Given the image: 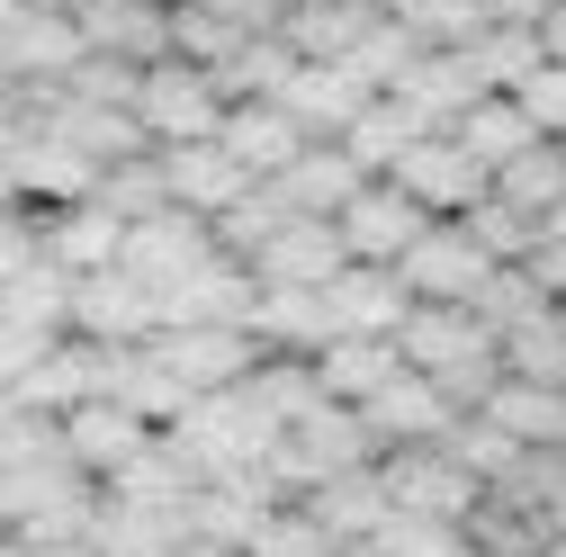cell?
<instances>
[{
	"label": "cell",
	"instance_id": "cell-1",
	"mask_svg": "<svg viewBox=\"0 0 566 557\" xmlns=\"http://www.w3.org/2000/svg\"><path fill=\"white\" fill-rule=\"evenodd\" d=\"M270 467V485L279 495H315V485H333V476H350V467H378V441H369V423H360V404H306L289 432H279V450L261 459Z\"/></svg>",
	"mask_w": 566,
	"mask_h": 557
},
{
	"label": "cell",
	"instance_id": "cell-2",
	"mask_svg": "<svg viewBox=\"0 0 566 557\" xmlns=\"http://www.w3.org/2000/svg\"><path fill=\"white\" fill-rule=\"evenodd\" d=\"M378 485H387V504L396 513H432V522H476L485 504V476L450 450V441H422V450H378Z\"/></svg>",
	"mask_w": 566,
	"mask_h": 557
},
{
	"label": "cell",
	"instance_id": "cell-3",
	"mask_svg": "<svg viewBox=\"0 0 566 557\" xmlns=\"http://www.w3.org/2000/svg\"><path fill=\"white\" fill-rule=\"evenodd\" d=\"M226 91H217V73H198V63H145V82H135V126L154 135V154H171V145H207V135L226 126Z\"/></svg>",
	"mask_w": 566,
	"mask_h": 557
},
{
	"label": "cell",
	"instance_id": "cell-4",
	"mask_svg": "<svg viewBox=\"0 0 566 557\" xmlns=\"http://www.w3.org/2000/svg\"><path fill=\"white\" fill-rule=\"evenodd\" d=\"M396 270H405L413 306H476V297H485V278L504 270V261H494V252L468 234V217H432V225L405 243Z\"/></svg>",
	"mask_w": 566,
	"mask_h": 557
},
{
	"label": "cell",
	"instance_id": "cell-5",
	"mask_svg": "<svg viewBox=\"0 0 566 557\" xmlns=\"http://www.w3.org/2000/svg\"><path fill=\"white\" fill-rule=\"evenodd\" d=\"M145 351H154L189 396H226V387H243V378L261 369V341H252L243 324H163Z\"/></svg>",
	"mask_w": 566,
	"mask_h": 557
},
{
	"label": "cell",
	"instance_id": "cell-6",
	"mask_svg": "<svg viewBox=\"0 0 566 557\" xmlns=\"http://www.w3.org/2000/svg\"><path fill=\"white\" fill-rule=\"evenodd\" d=\"M217 252H226V243H217V225H207V217H189V207H163V217L126 225V243H117V270H135L154 297H171L180 278H198Z\"/></svg>",
	"mask_w": 566,
	"mask_h": 557
},
{
	"label": "cell",
	"instance_id": "cell-7",
	"mask_svg": "<svg viewBox=\"0 0 566 557\" xmlns=\"http://www.w3.org/2000/svg\"><path fill=\"white\" fill-rule=\"evenodd\" d=\"M73 333L135 351V341L163 333V297H154L135 270H117V261H108V270H82V278H73Z\"/></svg>",
	"mask_w": 566,
	"mask_h": 557
},
{
	"label": "cell",
	"instance_id": "cell-8",
	"mask_svg": "<svg viewBox=\"0 0 566 557\" xmlns=\"http://www.w3.org/2000/svg\"><path fill=\"white\" fill-rule=\"evenodd\" d=\"M117 341H82V333H63L54 341V351L19 378V404L28 413H54V423H63V413H82V404H99L108 387H117Z\"/></svg>",
	"mask_w": 566,
	"mask_h": 557
},
{
	"label": "cell",
	"instance_id": "cell-9",
	"mask_svg": "<svg viewBox=\"0 0 566 557\" xmlns=\"http://www.w3.org/2000/svg\"><path fill=\"white\" fill-rule=\"evenodd\" d=\"M91 63V28L73 10H19V28L0 36V73L19 91H63Z\"/></svg>",
	"mask_w": 566,
	"mask_h": 557
},
{
	"label": "cell",
	"instance_id": "cell-10",
	"mask_svg": "<svg viewBox=\"0 0 566 557\" xmlns=\"http://www.w3.org/2000/svg\"><path fill=\"white\" fill-rule=\"evenodd\" d=\"M360 423H369V441L378 450H422V441H450L468 413L450 404V387L441 378H422V369H396L369 404H360Z\"/></svg>",
	"mask_w": 566,
	"mask_h": 557
},
{
	"label": "cell",
	"instance_id": "cell-11",
	"mask_svg": "<svg viewBox=\"0 0 566 557\" xmlns=\"http://www.w3.org/2000/svg\"><path fill=\"white\" fill-rule=\"evenodd\" d=\"M387 180H396V189L422 207V217H468L476 198H494V171H485V162L459 145V135H422V145H413V154H405Z\"/></svg>",
	"mask_w": 566,
	"mask_h": 557
},
{
	"label": "cell",
	"instance_id": "cell-12",
	"mask_svg": "<svg viewBox=\"0 0 566 557\" xmlns=\"http://www.w3.org/2000/svg\"><path fill=\"white\" fill-rule=\"evenodd\" d=\"M324 315H333V341H396L413 315V288L396 261H350L324 288Z\"/></svg>",
	"mask_w": 566,
	"mask_h": 557
},
{
	"label": "cell",
	"instance_id": "cell-13",
	"mask_svg": "<svg viewBox=\"0 0 566 557\" xmlns=\"http://www.w3.org/2000/svg\"><path fill=\"white\" fill-rule=\"evenodd\" d=\"M350 270V243L333 217H289L261 252H252V278L261 288H333V278Z\"/></svg>",
	"mask_w": 566,
	"mask_h": 557
},
{
	"label": "cell",
	"instance_id": "cell-14",
	"mask_svg": "<svg viewBox=\"0 0 566 557\" xmlns=\"http://www.w3.org/2000/svg\"><path fill=\"white\" fill-rule=\"evenodd\" d=\"M378 91L360 82V63H306L297 54V73H289V91H279V108H289L306 135H315V145H342V135H350V117H360Z\"/></svg>",
	"mask_w": 566,
	"mask_h": 557
},
{
	"label": "cell",
	"instance_id": "cell-15",
	"mask_svg": "<svg viewBox=\"0 0 566 557\" xmlns=\"http://www.w3.org/2000/svg\"><path fill=\"white\" fill-rule=\"evenodd\" d=\"M154 441H163V432L145 423V413H126L117 396H99V404H82V413H63V450H73V467L99 476V485H108L126 459H145Z\"/></svg>",
	"mask_w": 566,
	"mask_h": 557
},
{
	"label": "cell",
	"instance_id": "cell-16",
	"mask_svg": "<svg viewBox=\"0 0 566 557\" xmlns=\"http://www.w3.org/2000/svg\"><path fill=\"white\" fill-rule=\"evenodd\" d=\"M217 145H226L252 180H279V171H289V162L315 145V135H306L289 108H279V99H234V108H226V126H217Z\"/></svg>",
	"mask_w": 566,
	"mask_h": 557
},
{
	"label": "cell",
	"instance_id": "cell-17",
	"mask_svg": "<svg viewBox=\"0 0 566 557\" xmlns=\"http://www.w3.org/2000/svg\"><path fill=\"white\" fill-rule=\"evenodd\" d=\"M163 189H171V207H189V217L217 225L226 207H234L243 189H261V180L217 145V135H207V145H171V154H163Z\"/></svg>",
	"mask_w": 566,
	"mask_h": 557
},
{
	"label": "cell",
	"instance_id": "cell-18",
	"mask_svg": "<svg viewBox=\"0 0 566 557\" xmlns=\"http://www.w3.org/2000/svg\"><path fill=\"white\" fill-rule=\"evenodd\" d=\"M117 243H126V225L108 217L99 198H73V207H36V261H54V270H108L117 261Z\"/></svg>",
	"mask_w": 566,
	"mask_h": 557
},
{
	"label": "cell",
	"instance_id": "cell-19",
	"mask_svg": "<svg viewBox=\"0 0 566 557\" xmlns=\"http://www.w3.org/2000/svg\"><path fill=\"white\" fill-rule=\"evenodd\" d=\"M342 243H350V261H405V243L422 234V225H432V217H422V207L396 189V180H369L360 198H350L342 207Z\"/></svg>",
	"mask_w": 566,
	"mask_h": 557
},
{
	"label": "cell",
	"instance_id": "cell-20",
	"mask_svg": "<svg viewBox=\"0 0 566 557\" xmlns=\"http://www.w3.org/2000/svg\"><path fill=\"white\" fill-rule=\"evenodd\" d=\"M252 306H261V278H252V261L217 252L198 278H180V288L163 297V324H243V333H252Z\"/></svg>",
	"mask_w": 566,
	"mask_h": 557
},
{
	"label": "cell",
	"instance_id": "cell-21",
	"mask_svg": "<svg viewBox=\"0 0 566 557\" xmlns=\"http://www.w3.org/2000/svg\"><path fill=\"white\" fill-rule=\"evenodd\" d=\"M91 28V54H117V63H171V10H154V0H91L82 10Z\"/></svg>",
	"mask_w": 566,
	"mask_h": 557
},
{
	"label": "cell",
	"instance_id": "cell-22",
	"mask_svg": "<svg viewBox=\"0 0 566 557\" xmlns=\"http://www.w3.org/2000/svg\"><path fill=\"white\" fill-rule=\"evenodd\" d=\"M422 135H432V117H422L413 99H396V91H378V99H369L360 117H350V135H342V154L360 162L369 180H387V171H396V162H405V154L422 145Z\"/></svg>",
	"mask_w": 566,
	"mask_h": 557
},
{
	"label": "cell",
	"instance_id": "cell-23",
	"mask_svg": "<svg viewBox=\"0 0 566 557\" xmlns=\"http://www.w3.org/2000/svg\"><path fill=\"white\" fill-rule=\"evenodd\" d=\"M504 441L522 450H566V387H539V378H494V396L476 404Z\"/></svg>",
	"mask_w": 566,
	"mask_h": 557
},
{
	"label": "cell",
	"instance_id": "cell-24",
	"mask_svg": "<svg viewBox=\"0 0 566 557\" xmlns=\"http://www.w3.org/2000/svg\"><path fill=\"white\" fill-rule=\"evenodd\" d=\"M270 189L289 198V217H342V207H350V198L369 189V171L350 162L342 145H306V154H297L289 171H279Z\"/></svg>",
	"mask_w": 566,
	"mask_h": 557
},
{
	"label": "cell",
	"instance_id": "cell-25",
	"mask_svg": "<svg viewBox=\"0 0 566 557\" xmlns=\"http://www.w3.org/2000/svg\"><path fill=\"white\" fill-rule=\"evenodd\" d=\"M378 19H387V10H369V0H297L279 36H289L306 63H350V54H360V36H369Z\"/></svg>",
	"mask_w": 566,
	"mask_h": 557
},
{
	"label": "cell",
	"instance_id": "cell-26",
	"mask_svg": "<svg viewBox=\"0 0 566 557\" xmlns=\"http://www.w3.org/2000/svg\"><path fill=\"white\" fill-rule=\"evenodd\" d=\"M396 99H413L422 117H432V135H450V126H459V117L485 99V82H476V63H468L459 45H441V54H422L413 73L396 82Z\"/></svg>",
	"mask_w": 566,
	"mask_h": 557
},
{
	"label": "cell",
	"instance_id": "cell-27",
	"mask_svg": "<svg viewBox=\"0 0 566 557\" xmlns=\"http://www.w3.org/2000/svg\"><path fill=\"white\" fill-rule=\"evenodd\" d=\"M306 513H315V530L342 548V539H378V522L396 513L387 504V485H378V467H350V476H333V485H315V495H297Z\"/></svg>",
	"mask_w": 566,
	"mask_h": 557
},
{
	"label": "cell",
	"instance_id": "cell-28",
	"mask_svg": "<svg viewBox=\"0 0 566 557\" xmlns=\"http://www.w3.org/2000/svg\"><path fill=\"white\" fill-rule=\"evenodd\" d=\"M252 341H261V351H297V360H315L324 341H333L324 288H261V306H252Z\"/></svg>",
	"mask_w": 566,
	"mask_h": 557
},
{
	"label": "cell",
	"instance_id": "cell-29",
	"mask_svg": "<svg viewBox=\"0 0 566 557\" xmlns=\"http://www.w3.org/2000/svg\"><path fill=\"white\" fill-rule=\"evenodd\" d=\"M450 135H459V145H468L485 171H504L513 154H531V145H539V126L522 117V99H513V91H485V99H476V108H468Z\"/></svg>",
	"mask_w": 566,
	"mask_h": 557
},
{
	"label": "cell",
	"instance_id": "cell-30",
	"mask_svg": "<svg viewBox=\"0 0 566 557\" xmlns=\"http://www.w3.org/2000/svg\"><path fill=\"white\" fill-rule=\"evenodd\" d=\"M396 369H405L396 341H324V351H315V378H324L333 404H369Z\"/></svg>",
	"mask_w": 566,
	"mask_h": 557
},
{
	"label": "cell",
	"instance_id": "cell-31",
	"mask_svg": "<svg viewBox=\"0 0 566 557\" xmlns=\"http://www.w3.org/2000/svg\"><path fill=\"white\" fill-rule=\"evenodd\" d=\"M504 378H539V387H566V306H557V297L504 333Z\"/></svg>",
	"mask_w": 566,
	"mask_h": 557
},
{
	"label": "cell",
	"instance_id": "cell-32",
	"mask_svg": "<svg viewBox=\"0 0 566 557\" xmlns=\"http://www.w3.org/2000/svg\"><path fill=\"white\" fill-rule=\"evenodd\" d=\"M171 54L198 63V73H226V63L243 54V28L217 10V0H171Z\"/></svg>",
	"mask_w": 566,
	"mask_h": 557
},
{
	"label": "cell",
	"instance_id": "cell-33",
	"mask_svg": "<svg viewBox=\"0 0 566 557\" xmlns=\"http://www.w3.org/2000/svg\"><path fill=\"white\" fill-rule=\"evenodd\" d=\"M494 198H513L522 217H539V225H548V207L566 198V145H557V135H539L531 154H513L504 171H494Z\"/></svg>",
	"mask_w": 566,
	"mask_h": 557
},
{
	"label": "cell",
	"instance_id": "cell-34",
	"mask_svg": "<svg viewBox=\"0 0 566 557\" xmlns=\"http://www.w3.org/2000/svg\"><path fill=\"white\" fill-rule=\"evenodd\" d=\"M468 63H476V82L485 91H522L539 63H548V45H539V28H476L468 45H459Z\"/></svg>",
	"mask_w": 566,
	"mask_h": 557
},
{
	"label": "cell",
	"instance_id": "cell-35",
	"mask_svg": "<svg viewBox=\"0 0 566 557\" xmlns=\"http://www.w3.org/2000/svg\"><path fill=\"white\" fill-rule=\"evenodd\" d=\"M91 198L108 207L117 225H145V217H163V207H171V189H163V154H135V162H108V171L91 180Z\"/></svg>",
	"mask_w": 566,
	"mask_h": 557
},
{
	"label": "cell",
	"instance_id": "cell-36",
	"mask_svg": "<svg viewBox=\"0 0 566 557\" xmlns=\"http://www.w3.org/2000/svg\"><path fill=\"white\" fill-rule=\"evenodd\" d=\"M289 73H297V45H289V36H243V54L217 73V91H226V99H279Z\"/></svg>",
	"mask_w": 566,
	"mask_h": 557
},
{
	"label": "cell",
	"instance_id": "cell-37",
	"mask_svg": "<svg viewBox=\"0 0 566 557\" xmlns=\"http://www.w3.org/2000/svg\"><path fill=\"white\" fill-rule=\"evenodd\" d=\"M369 548H378V557H476L468 530H459V522H432V513H387Z\"/></svg>",
	"mask_w": 566,
	"mask_h": 557
},
{
	"label": "cell",
	"instance_id": "cell-38",
	"mask_svg": "<svg viewBox=\"0 0 566 557\" xmlns=\"http://www.w3.org/2000/svg\"><path fill=\"white\" fill-rule=\"evenodd\" d=\"M468 234H476V243H485L494 261H504V270L539 252V217H522L513 198H476V207H468Z\"/></svg>",
	"mask_w": 566,
	"mask_h": 557
},
{
	"label": "cell",
	"instance_id": "cell-39",
	"mask_svg": "<svg viewBox=\"0 0 566 557\" xmlns=\"http://www.w3.org/2000/svg\"><path fill=\"white\" fill-rule=\"evenodd\" d=\"M243 557H333V539L315 530L306 504H270V513L252 522V548H243Z\"/></svg>",
	"mask_w": 566,
	"mask_h": 557
},
{
	"label": "cell",
	"instance_id": "cell-40",
	"mask_svg": "<svg viewBox=\"0 0 566 557\" xmlns=\"http://www.w3.org/2000/svg\"><path fill=\"white\" fill-rule=\"evenodd\" d=\"M396 19L441 54V45H468V36L485 28V0H396Z\"/></svg>",
	"mask_w": 566,
	"mask_h": 557
},
{
	"label": "cell",
	"instance_id": "cell-41",
	"mask_svg": "<svg viewBox=\"0 0 566 557\" xmlns=\"http://www.w3.org/2000/svg\"><path fill=\"white\" fill-rule=\"evenodd\" d=\"M513 99H522V117H531L539 135H557V145H566V63H539Z\"/></svg>",
	"mask_w": 566,
	"mask_h": 557
},
{
	"label": "cell",
	"instance_id": "cell-42",
	"mask_svg": "<svg viewBox=\"0 0 566 557\" xmlns=\"http://www.w3.org/2000/svg\"><path fill=\"white\" fill-rule=\"evenodd\" d=\"M54 341H63V333H36V324H10V315H0V387L19 396V378L54 351Z\"/></svg>",
	"mask_w": 566,
	"mask_h": 557
},
{
	"label": "cell",
	"instance_id": "cell-43",
	"mask_svg": "<svg viewBox=\"0 0 566 557\" xmlns=\"http://www.w3.org/2000/svg\"><path fill=\"white\" fill-rule=\"evenodd\" d=\"M217 10L243 28V36H279V28H289V10H297V0H217Z\"/></svg>",
	"mask_w": 566,
	"mask_h": 557
},
{
	"label": "cell",
	"instance_id": "cell-44",
	"mask_svg": "<svg viewBox=\"0 0 566 557\" xmlns=\"http://www.w3.org/2000/svg\"><path fill=\"white\" fill-rule=\"evenodd\" d=\"M531 278H539V288L566 306V243H539V252H531Z\"/></svg>",
	"mask_w": 566,
	"mask_h": 557
},
{
	"label": "cell",
	"instance_id": "cell-45",
	"mask_svg": "<svg viewBox=\"0 0 566 557\" xmlns=\"http://www.w3.org/2000/svg\"><path fill=\"white\" fill-rule=\"evenodd\" d=\"M539 45H548V63H566V0H548V19H539Z\"/></svg>",
	"mask_w": 566,
	"mask_h": 557
},
{
	"label": "cell",
	"instance_id": "cell-46",
	"mask_svg": "<svg viewBox=\"0 0 566 557\" xmlns=\"http://www.w3.org/2000/svg\"><path fill=\"white\" fill-rule=\"evenodd\" d=\"M171 557H243V548H226V539H207V530H189V539H180Z\"/></svg>",
	"mask_w": 566,
	"mask_h": 557
},
{
	"label": "cell",
	"instance_id": "cell-47",
	"mask_svg": "<svg viewBox=\"0 0 566 557\" xmlns=\"http://www.w3.org/2000/svg\"><path fill=\"white\" fill-rule=\"evenodd\" d=\"M539 243H566V198L548 207V225H539Z\"/></svg>",
	"mask_w": 566,
	"mask_h": 557
},
{
	"label": "cell",
	"instance_id": "cell-48",
	"mask_svg": "<svg viewBox=\"0 0 566 557\" xmlns=\"http://www.w3.org/2000/svg\"><path fill=\"white\" fill-rule=\"evenodd\" d=\"M19 10H73V19H82V10H91V0H19Z\"/></svg>",
	"mask_w": 566,
	"mask_h": 557
},
{
	"label": "cell",
	"instance_id": "cell-49",
	"mask_svg": "<svg viewBox=\"0 0 566 557\" xmlns=\"http://www.w3.org/2000/svg\"><path fill=\"white\" fill-rule=\"evenodd\" d=\"M333 557H378V548H369V539H342V548H333Z\"/></svg>",
	"mask_w": 566,
	"mask_h": 557
},
{
	"label": "cell",
	"instance_id": "cell-50",
	"mask_svg": "<svg viewBox=\"0 0 566 557\" xmlns=\"http://www.w3.org/2000/svg\"><path fill=\"white\" fill-rule=\"evenodd\" d=\"M10 28H19V0H0V36H10Z\"/></svg>",
	"mask_w": 566,
	"mask_h": 557
},
{
	"label": "cell",
	"instance_id": "cell-51",
	"mask_svg": "<svg viewBox=\"0 0 566 557\" xmlns=\"http://www.w3.org/2000/svg\"><path fill=\"white\" fill-rule=\"evenodd\" d=\"M0 91H10V73H0Z\"/></svg>",
	"mask_w": 566,
	"mask_h": 557
}]
</instances>
